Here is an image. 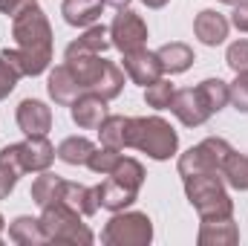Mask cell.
<instances>
[{"label":"cell","mask_w":248,"mask_h":246,"mask_svg":"<svg viewBox=\"0 0 248 246\" xmlns=\"http://www.w3.org/2000/svg\"><path fill=\"white\" fill-rule=\"evenodd\" d=\"M61 177L58 174H49V171H41V177L32 183V200H35V206H49V203H55L58 200V188H61Z\"/></svg>","instance_id":"27"},{"label":"cell","mask_w":248,"mask_h":246,"mask_svg":"<svg viewBox=\"0 0 248 246\" xmlns=\"http://www.w3.org/2000/svg\"><path fill=\"white\" fill-rule=\"evenodd\" d=\"M231 145L225 142V139H219V136H208V139H202L196 148H190L185 151L182 157H179V174L182 177H190V174H205V171H222V165H225V159L231 157Z\"/></svg>","instance_id":"7"},{"label":"cell","mask_w":248,"mask_h":246,"mask_svg":"<svg viewBox=\"0 0 248 246\" xmlns=\"http://www.w3.org/2000/svg\"><path fill=\"white\" fill-rule=\"evenodd\" d=\"M17 78H23V75L17 72V67L9 61V58H3V55H0V99H6V96L15 90Z\"/></svg>","instance_id":"33"},{"label":"cell","mask_w":248,"mask_h":246,"mask_svg":"<svg viewBox=\"0 0 248 246\" xmlns=\"http://www.w3.org/2000/svg\"><path fill=\"white\" fill-rule=\"evenodd\" d=\"M110 41L113 47H119L122 53H136L144 47L147 41V23L136 15V12H127L122 9L116 15V20L110 23Z\"/></svg>","instance_id":"8"},{"label":"cell","mask_w":248,"mask_h":246,"mask_svg":"<svg viewBox=\"0 0 248 246\" xmlns=\"http://www.w3.org/2000/svg\"><path fill=\"white\" fill-rule=\"evenodd\" d=\"M93 151H95V145H93L90 139H84V136H69V139H63L61 145H58L55 157H58L61 162H66V165H87L90 157H93Z\"/></svg>","instance_id":"22"},{"label":"cell","mask_w":248,"mask_h":246,"mask_svg":"<svg viewBox=\"0 0 248 246\" xmlns=\"http://www.w3.org/2000/svg\"><path fill=\"white\" fill-rule=\"evenodd\" d=\"M17 127L26 136H46L52 127V110L38 99H23L17 105Z\"/></svg>","instance_id":"11"},{"label":"cell","mask_w":248,"mask_h":246,"mask_svg":"<svg viewBox=\"0 0 248 246\" xmlns=\"http://www.w3.org/2000/svg\"><path fill=\"white\" fill-rule=\"evenodd\" d=\"M107 246H147L153 241V223L141 211H119L101 232Z\"/></svg>","instance_id":"6"},{"label":"cell","mask_w":248,"mask_h":246,"mask_svg":"<svg viewBox=\"0 0 248 246\" xmlns=\"http://www.w3.org/2000/svg\"><path fill=\"white\" fill-rule=\"evenodd\" d=\"M124 72L136 81V84H141V87H147V84H153L156 78H162V61H159V55L156 53H147L144 47L141 50H136V53H124Z\"/></svg>","instance_id":"10"},{"label":"cell","mask_w":248,"mask_h":246,"mask_svg":"<svg viewBox=\"0 0 248 246\" xmlns=\"http://www.w3.org/2000/svg\"><path fill=\"white\" fill-rule=\"evenodd\" d=\"M231 23H234L240 32H248V0H240V3H234V12H231Z\"/></svg>","instance_id":"35"},{"label":"cell","mask_w":248,"mask_h":246,"mask_svg":"<svg viewBox=\"0 0 248 246\" xmlns=\"http://www.w3.org/2000/svg\"><path fill=\"white\" fill-rule=\"evenodd\" d=\"M136 194H139V188L122 183V180H116V177H110V180H104L101 185H95L98 206H101V209H110V211H124V209L136 200Z\"/></svg>","instance_id":"16"},{"label":"cell","mask_w":248,"mask_h":246,"mask_svg":"<svg viewBox=\"0 0 248 246\" xmlns=\"http://www.w3.org/2000/svg\"><path fill=\"white\" fill-rule=\"evenodd\" d=\"M196 241L199 246H234L240 241V229L231 217H211V220H202Z\"/></svg>","instance_id":"15"},{"label":"cell","mask_w":248,"mask_h":246,"mask_svg":"<svg viewBox=\"0 0 248 246\" xmlns=\"http://www.w3.org/2000/svg\"><path fill=\"white\" fill-rule=\"evenodd\" d=\"M122 162V154L116 151V148H107V145H101V148H95L93 151V157H90V171H95V174H113V168Z\"/></svg>","instance_id":"30"},{"label":"cell","mask_w":248,"mask_h":246,"mask_svg":"<svg viewBox=\"0 0 248 246\" xmlns=\"http://www.w3.org/2000/svg\"><path fill=\"white\" fill-rule=\"evenodd\" d=\"M124 122H127V116H107V119L101 122V127H98L101 145L116 148V151H124Z\"/></svg>","instance_id":"29"},{"label":"cell","mask_w":248,"mask_h":246,"mask_svg":"<svg viewBox=\"0 0 248 246\" xmlns=\"http://www.w3.org/2000/svg\"><path fill=\"white\" fill-rule=\"evenodd\" d=\"M41 226L46 244H93V232L87 229V223H81V214L61 200L41 209Z\"/></svg>","instance_id":"5"},{"label":"cell","mask_w":248,"mask_h":246,"mask_svg":"<svg viewBox=\"0 0 248 246\" xmlns=\"http://www.w3.org/2000/svg\"><path fill=\"white\" fill-rule=\"evenodd\" d=\"M196 90H199V96H202V102L208 105L211 113H219L228 105V84L222 78H205Z\"/></svg>","instance_id":"26"},{"label":"cell","mask_w":248,"mask_h":246,"mask_svg":"<svg viewBox=\"0 0 248 246\" xmlns=\"http://www.w3.org/2000/svg\"><path fill=\"white\" fill-rule=\"evenodd\" d=\"M17 148L26 171H46L55 159V148L46 136H26V142H17Z\"/></svg>","instance_id":"14"},{"label":"cell","mask_w":248,"mask_h":246,"mask_svg":"<svg viewBox=\"0 0 248 246\" xmlns=\"http://www.w3.org/2000/svg\"><path fill=\"white\" fill-rule=\"evenodd\" d=\"M23 162H20V148L17 145H6L0 151V200L9 197V191L15 188L17 177L23 174Z\"/></svg>","instance_id":"21"},{"label":"cell","mask_w":248,"mask_h":246,"mask_svg":"<svg viewBox=\"0 0 248 246\" xmlns=\"http://www.w3.org/2000/svg\"><path fill=\"white\" fill-rule=\"evenodd\" d=\"M104 6H116V9H127L130 0H104Z\"/></svg>","instance_id":"36"},{"label":"cell","mask_w":248,"mask_h":246,"mask_svg":"<svg viewBox=\"0 0 248 246\" xmlns=\"http://www.w3.org/2000/svg\"><path fill=\"white\" fill-rule=\"evenodd\" d=\"M222 3H231V6H234V3H240V0H222Z\"/></svg>","instance_id":"39"},{"label":"cell","mask_w":248,"mask_h":246,"mask_svg":"<svg viewBox=\"0 0 248 246\" xmlns=\"http://www.w3.org/2000/svg\"><path fill=\"white\" fill-rule=\"evenodd\" d=\"M107 47H113V41H110V29L101 26V23H93L78 41H72V44L66 47L63 55H101Z\"/></svg>","instance_id":"19"},{"label":"cell","mask_w":248,"mask_h":246,"mask_svg":"<svg viewBox=\"0 0 248 246\" xmlns=\"http://www.w3.org/2000/svg\"><path fill=\"white\" fill-rule=\"evenodd\" d=\"M141 3H144L147 9H162V6H165L168 0H141Z\"/></svg>","instance_id":"37"},{"label":"cell","mask_w":248,"mask_h":246,"mask_svg":"<svg viewBox=\"0 0 248 246\" xmlns=\"http://www.w3.org/2000/svg\"><path fill=\"white\" fill-rule=\"evenodd\" d=\"M193 32H196V38H199L202 44L217 47V44H222V41L228 38V20H225V15H219V12H214V9H205V12L196 15Z\"/></svg>","instance_id":"17"},{"label":"cell","mask_w":248,"mask_h":246,"mask_svg":"<svg viewBox=\"0 0 248 246\" xmlns=\"http://www.w3.org/2000/svg\"><path fill=\"white\" fill-rule=\"evenodd\" d=\"M69 113H72V122L78 124V127L95 130L107 119V99H101L95 93H87V96H81L78 102L69 105Z\"/></svg>","instance_id":"13"},{"label":"cell","mask_w":248,"mask_h":246,"mask_svg":"<svg viewBox=\"0 0 248 246\" xmlns=\"http://www.w3.org/2000/svg\"><path fill=\"white\" fill-rule=\"evenodd\" d=\"M3 226H6V223H3V217H0V241H3Z\"/></svg>","instance_id":"38"},{"label":"cell","mask_w":248,"mask_h":246,"mask_svg":"<svg viewBox=\"0 0 248 246\" xmlns=\"http://www.w3.org/2000/svg\"><path fill=\"white\" fill-rule=\"evenodd\" d=\"M9 238L20 246H41L46 244V235H44V226H41V217H17L12 226H9Z\"/></svg>","instance_id":"23"},{"label":"cell","mask_w":248,"mask_h":246,"mask_svg":"<svg viewBox=\"0 0 248 246\" xmlns=\"http://www.w3.org/2000/svg\"><path fill=\"white\" fill-rule=\"evenodd\" d=\"M124 148L144 151L153 159H168L179 148V136L170 124L159 116L144 119H127L124 122Z\"/></svg>","instance_id":"3"},{"label":"cell","mask_w":248,"mask_h":246,"mask_svg":"<svg viewBox=\"0 0 248 246\" xmlns=\"http://www.w3.org/2000/svg\"><path fill=\"white\" fill-rule=\"evenodd\" d=\"M104 12V0H63L61 15L69 26H93Z\"/></svg>","instance_id":"20"},{"label":"cell","mask_w":248,"mask_h":246,"mask_svg":"<svg viewBox=\"0 0 248 246\" xmlns=\"http://www.w3.org/2000/svg\"><path fill=\"white\" fill-rule=\"evenodd\" d=\"M46 90H49V96L55 99V105H63V107H69L72 102H78L81 96H87V90L81 87V81L72 75V70H69L66 64L55 67V70L49 72Z\"/></svg>","instance_id":"12"},{"label":"cell","mask_w":248,"mask_h":246,"mask_svg":"<svg viewBox=\"0 0 248 246\" xmlns=\"http://www.w3.org/2000/svg\"><path fill=\"white\" fill-rule=\"evenodd\" d=\"M58 200L66 203L72 211H78L81 217H90L98 211V197H95V188H87V185L78 183H66L63 180L61 188H58Z\"/></svg>","instance_id":"18"},{"label":"cell","mask_w":248,"mask_h":246,"mask_svg":"<svg viewBox=\"0 0 248 246\" xmlns=\"http://www.w3.org/2000/svg\"><path fill=\"white\" fill-rule=\"evenodd\" d=\"M173 84L168 78H156L153 84L144 87V102L147 107H156V110H168L170 107V99H173Z\"/></svg>","instance_id":"28"},{"label":"cell","mask_w":248,"mask_h":246,"mask_svg":"<svg viewBox=\"0 0 248 246\" xmlns=\"http://www.w3.org/2000/svg\"><path fill=\"white\" fill-rule=\"evenodd\" d=\"M12 20H15L12 35L17 41V50H3L0 55L15 64L20 75H41L52 61V29L46 15L38 6H32Z\"/></svg>","instance_id":"1"},{"label":"cell","mask_w":248,"mask_h":246,"mask_svg":"<svg viewBox=\"0 0 248 246\" xmlns=\"http://www.w3.org/2000/svg\"><path fill=\"white\" fill-rule=\"evenodd\" d=\"M225 61L234 72H248V41H234L225 53Z\"/></svg>","instance_id":"32"},{"label":"cell","mask_w":248,"mask_h":246,"mask_svg":"<svg viewBox=\"0 0 248 246\" xmlns=\"http://www.w3.org/2000/svg\"><path fill=\"white\" fill-rule=\"evenodd\" d=\"M222 180L231 185V188H237V191H248V157L246 154H234L231 151V157L225 159V165H222Z\"/></svg>","instance_id":"25"},{"label":"cell","mask_w":248,"mask_h":246,"mask_svg":"<svg viewBox=\"0 0 248 246\" xmlns=\"http://www.w3.org/2000/svg\"><path fill=\"white\" fill-rule=\"evenodd\" d=\"M32 6H38V0H0V12L9 18H17L20 12H26Z\"/></svg>","instance_id":"34"},{"label":"cell","mask_w":248,"mask_h":246,"mask_svg":"<svg viewBox=\"0 0 248 246\" xmlns=\"http://www.w3.org/2000/svg\"><path fill=\"white\" fill-rule=\"evenodd\" d=\"M159 61H162V70L165 72H185L187 67L193 64V50L187 44H165L162 50H156Z\"/></svg>","instance_id":"24"},{"label":"cell","mask_w":248,"mask_h":246,"mask_svg":"<svg viewBox=\"0 0 248 246\" xmlns=\"http://www.w3.org/2000/svg\"><path fill=\"white\" fill-rule=\"evenodd\" d=\"M185 180V194L190 200V206L199 211L202 220L211 217H231L234 214V203L225 191V180L219 171H205V174H190L182 177Z\"/></svg>","instance_id":"4"},{"label":"cell","mask_w":248,"mask_h":246,"mask_svg":"<svg viewBox=\"0 0 248 246\" xmlns=\"http://www.w3.org/2000/svg\"><path fill=\"white\" fill-rule=\"evenodd\" d=\"M63 64L72 70V75L81 81L87 93H95L101 99H116L124 87V70L113 61H104L101 55H63Z\"/></svg>","instance_id":"2"},{"label":"cell","mask_w":248,"mask_h":246,"mask_svg":"<svg viewBox=\"0 0 248 246\" xmlns=\"http://www.w3.org/2000/svg\"><path fill=\"white\" fill-rule=\"evenodd\" d=\"M228 102L237 110L248 113V72H237L234 84H228Z\"/></svg>","instance_id":"31"},{"label":"cell","mask_w":248,"mask_h":246,"mask_svg":"<svg viewBox=\"0 0 248 246\" xmlns=\"http://www.w3.org/2000/svg\"><path fill=\"white\" fill-rule=\"evenodd\" d=\"M168 110H173V116H176L182 124H187V127H199V124H205L211 116H214V113L208 110V105L202 102V96H199L196 87L176 90Z\"/></svg>","instance_id":"9"}]
</instances>
